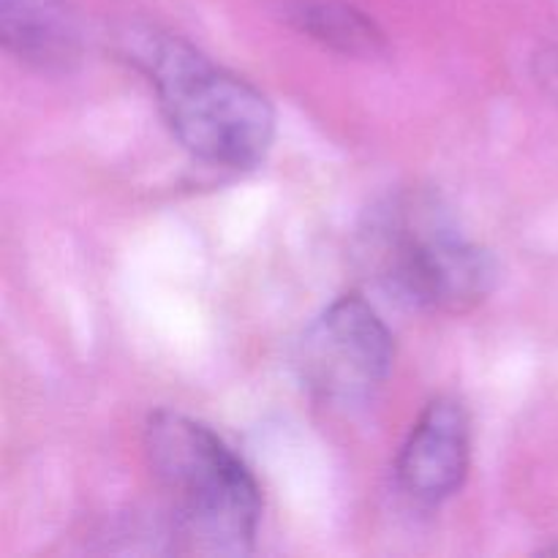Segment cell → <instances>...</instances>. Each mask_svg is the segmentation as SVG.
Instances as JSON below:
<instances>
[{
    "mask_svg": "<svg viewBox=\"0 0 558 558\" xmlns=\"http://www.w3.org/2000/svg\"><path fill=\"white\" fill-rule=\"evenodd\" d=\"M0 41L20 63L63 74L80 63L82 27L69 0H0Z\"/></svg>",
    "mask_w": 558,
    "mask_h": 558,
    "instance_id": "6",
    "label": "cell"
},
{
    "mask_svg": "<svg viewBox=\"0 0 558 558\" xmlns=\"http://www.w3.org/2000/svg\"><path fill=\"white\" fill-rule=\"evenodd\" d=\"M357 254L376 287L409 308L434 314L472 311L496 281L488 251L428 194H398L374 207L360 229Z\"/></svg>",
    "mask_w": 558,
    "mask_h": 558,
    "instance_id": "1",
    "label": "cell"
},
{
    "mask_svg": "<svg viewBox=\"0 0 558 558\" xmlns=\"http://www.w3.org/2000/svg\"><path fill=\"white\" fill-rule=\"evenodd\" d=\"M145 452L191 548L210 556L251 554L262 521L259 485L216 430L185 414L156 412L147 420Z\"/></svg>",
    "mask_w": 558,
    "mask_h": 558,
    "instance_id": "3",
    "label": "cell"
},
{
    "mask_svg": "<svg viewBox=\"0 0 558 558\" xmlns=\"http://www.w3.org/2000/svg\"><path fill=\"white\" fill-rule=\"evenodd\" d=\"M532 71H534V80H537V85L543 87L545 96H548L558 107V49L548 47L543 49V52L534 54Z\"/></svg>",
    "mask_w": 558,
    "mask_h": 558,
    "instance_id": "8",
    "label": "cell"
},
{
    "mask_svg": "<svg viewBox=\"0 0 558 558\" xmlns=\"http://www.w3.org/2000/svg\"><path fill=\"white\" fill-rule=\"evenodd\" d=\"M392 360V332L374 305L360 294H343L303 330L294 368L316 401L357 407L385 385Z\"/></svg>",
    "mask_w": 558,
    "mask_h": 558,
    "instance_id": "4",
    "label": "cell"
},
{
    "mask_svg": "<svg viewBox=\"0 0 558 558\" xmlns=\"http://www.w3.org/2000/svg\"><path fill=\"white\" fill-rule=\"evenodd\" d=\"M131 60L156 87L174 140L194 158L223 169H251L276 136V112L262 90L213 63L178 36H131Z\"/></svg>",
    "mask_w": 558,
    "mask_h": 558,
    "instance_id": "2",
    "label": "cell"
},
{
    "mask_svg": "<svg viewBox=\"0 0 558 558\" xmlns=\"http://www.w3.org/2000/svg\"><path fill=\"white\" fill-rule=\"evenodd\" d=\"M287 20L294 31L343 58H379L387 52L385 31L347 0H292Z\"/></svg>",
    "mask_w": 558,
    "mask_h": 558,
    "instance_id": "7",
    "label": "cell"
},
{
    "mask_svg": "<svg viewBox=\"0 0 558 558\" xmlns=\"http://www.w3.org/2000/svg\"><path fill=\"white\" fill-rule=\"evenodd\" d=\"M472 461V425L463 403L436 398L409 430L396 461L403 494L420 505H439L458 494Z\"/></svg>",
    "mask_w": 558,
    "mask_h": 558,
    "instance_id": "5",
    "label": "cell"
}]
</instances>
